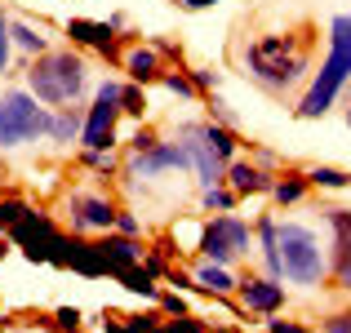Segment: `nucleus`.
<instances>
[{
  "mask_svg": "<svg viewBox=\"0 0 351 333\" xmlns=\"http://www.w3.org/2000/svg\"><path fill=\"white\" fill-rule=\"evenodd\" d=\"M98 258H103V271L107 275H120L125 267L143 262V245L129 240V236H107L103 245H98Z\"/></svg>",
  "mask_w": 351,
  "mask_h": 333,
  "instance_id": "nucleus-14",
  "label": "nucleus"
},
{
  "mask_svg": "<svg viewBox=\"0 0 351 333\" xmlns=\"http://www.w3.org/2000/svg\"><path fill=\"white\" fill-rule=\"evenodd\" d=\"M71 209V231H112L116 227V205L107 196H89V191H76V196L67 200Z\"/></svg>",
  "mask_w": 351,
  "mask_h": 333,
  "instance_id": "nucleus-9",
  "label": "nucleus"
},
{
  "mask_svg": "<svg viewBox=\"0 0 351 333\" xmlns=\"http://www.w3.org/2000/svg\"><path fill=\"white\" fill-rule=\"evenodd\" d=\"M245 62L267 89H289L307 71V58L293 53V36H258L245 49Z\"/></svg>",
  "mask_w": 351,
  "mask_h": 333,
  "instance_id": "nucleus-4",
  "label": "nucleus"
},
{
  "mask_svg": "<svg viewBox=\"0 0 351 333\" xmlns=\"http://www.w3.org/2000/svg\"><path fill=\"white\" fill-rule=\"evenodd\" d=\"M205 209H209V214H214V209H218V214H232L236 196H232V191H223V187H205Z\"/></svg>",
  "mask_w": 351,
  "mask_h": 333,
  "instance_id": "nucleus-26",
  "label": "nucleus"
},
{
  "mask_svg": "<svg viewBox=\"0 0 351 333\" xmlns=\"http://www.w3.org/2000/svg\"><path fill=\"white\" fill-rule=\"evenodd\" d=\"M165 89L169 94H182V98H196V85H191V76H182V71H169V76H160Z\"/></svg>",
  "mask_w": 351,
  "mask_h": 333,
  "instance_id": "nucleus-27",
  "label": "nucleus"
},
{
  "mask_svg": "<svg viewBox=\"0 0 351 333\" xmlns=\"http://www.w3.org/2000/svg\"><path fill=\"white\" fill-rule=\"evenodd\" d=\"M152 333H169V329H152Z\"/></svg>",
  "mask_w": 351,
  "mask_h": 333,
  "instance_id": "nucleus-41",
  "label": "nucleus"
},
{
  "mask_svg": "<svg viewBox=\"0 0 351 333\" xmlns=\"http://www.w3.org/2000/svg\"><path fill=\"white\" fill-rule=\"evenodd\" d=\"M347 125H351V111H347Z\"/></svg>",
  "mask_w": 351,
  "mask_h": 333,
  "instance_id": "nucleus-42",
  "label": "nucleus"
},
{
  "mask_svg": "<svg viewBox=\"0 0 351 333\" xmlns=\"http://www.w3.org/2000/svg\"><path fill=\"white\" fill-rule=\"evenodd\" d=\"M200 143H205L223 164L236 160V134H232L227 125H200Z\"/></svg>",
  "mask_w": 351,
  "mask_h": 333,
  "instance_id": "nucleus-18",
  "label": "nucleus"
},
{
  "mask_svg": "<svg viewBox=\"0 0 351 333\" xmlns=\"http://www.w3.org/2000/svg\"><path fill=\"white\" fill-rule=\"evenodd\" d=\"M329 227H334V262L351 254V209H329Z\"/></svg>",
  "mask_w": 351,
  "mask_h": 333,
  "instance_id": "nucleus-20",
  "label": "nucleus"
},
{
  "mask_svg": "<svg viewBox=\"0 0 351 333\" xmlns=\"http://www.w3.org/2000/svg\"><path fill=\"white\" fill-rule=\"evenodd\" d=\"M160 302H165V311H169V316H187V302H182L178 293H165Z\"/></svg>",
  "mask_w": 351,
  "mask_h": 333,
  "instance_id": "nucleus-34",
  "label": "nucleus"
},
{
  "mask_svg": "<svg viewBox=\"0 0 351 333\" xmlns=\"http://www.w3.org/2000/svg\"><path fill=\"white\" fill-rule=\"evenodd\" d=\"M27 89L40 98L45 107H67L85 89V58L76 49H45L40 58L27 67Z\"/></svg>",
  "mask_w": 351,
  "mask_h": 333,
  "instance_id": "nucleus-2",
  "label": "nucleus"
},
{
  "mask_svg": "<svg viewBox=\"0 0 351 333\" xmlns=\"http://www.w3.org/2000/svg\"><path fill=\"white\" fill-rule=\"evenodd\" d=\"M249 222L245 218H236V214H218L214 222H205L200 227V254L209 258V262H236V258H245L249 254Z\"/></svg>",
  "mask_w": 351,
  "mask_h": 333,
  "instance_id": "nucleus-6",
  "label": "nucleus"
},
{
  "mask_svg": "<svg viewBox=\"0 0 351 333\" xmlns=\"http://www.w3.org/2000/svg\"><path fill=\"white\" fill-rule=\"evenodd\" d=\"M271 196L280 200V205H298V200L307 196V178H280V182H271Z\"/></svg>",
  "mask_w": 351,
  "mask_h": 333,
  "instance_id": "nucleus-23",
  "label": "nucleus"
},
{
  "mask_svg": "<svg viewBox=\"0 0 351 333\" xmlns=\"http://www.w3.org/2000/svg\"><path fill=\"white\" fill-rule=\"evenodd\" d=\"M240 293V307L245 311H263V316H271V311L285 307V284L271 280V275H258V280H240L236 284Z\"/></svg>",
  "mask_w": 351,
  "mask_h": 333,
  "instance_id": "nucleus-11",
  "label": "nucleus"
},
{
  "mask_svg": "<svg viewBox=\"0 0 351 333\" xmlns=\"http://www.w3.org/2000/svg\"><path fill=\"white\" fill-rule=\"evenodd\" d=\"M49 129V111L32 89H9L0 94V147H23Z\"/></svg>",
  "mask_w": 351,
  "mask_h": 333,
  "instance_id": "nucleus-5",
  "label": "nucleus"
},
{
  "mask_svg": "<svg viewBox=\"0 0 351 333\" xmlns=\"http://www.w3.org/2000/svg\"><path fill=\"white\" fill-rule=\"evenodd\" d=\"M67 36H71V45L98 49V53H107V58L116 53V27H112V23H89V18H71V23H67Z\"/></svg>",
  "mask_w": 351,
  "mask_h": 333,
  "instance_id": "nucleus-13",
  "label": "nucleus"
},
{
  "mask_svg": "<svg viewBox=\"0 0 351 333\" xmlns=\"http://www.w3.org/2000/svg\"><path fill=\"white\" fill-rule=\"evenodd\" d=\"M165 329H169V333H205V325H200V320H191V316H173Z\"/></svg>",
  "mask_w": 351,
  "mask_h": 333,
  "instance_id": "nucleus-30",
  "label": "nucleus"
},
{
  "mask_svg": "<svg viewBox=\"0 0 351 333\" xmlns=\"http://www.w3.org/2000/svg\"><path fill=\"white\" fill-rule=\"evenodd\" d=\"M116 280H120V284H125V289H129V293H143V298H156V275H152V271H147V267H143V262H134V267H125V271H120V275H116Z\"/></svg>",
  "mask_w": 351,
  "mask_h": 333,
  "instance_id": "nucleus-21",
  "label": "nucleus"
},
{
  "mask_svg": "<svg viewBox=\"0 0 351 333\" xmlns=\"http://www.w3.org/2000/svg\"><path fill=\"white\" fill-rule=\"evenodd\" d=\"M116 116H120V85L116 80H103L98 94H94V107H89V116H85V125H80V147H85V151H112Z\"/></svg>",
  "mask_w": 351,
  "mask_h": 333,
  "instance_id": "nucleus-7",
  "label": "nucleus"
},
{
  "mask_svg": "<svg viewBox=\"0 0 351 333\" xmlns=\"http://www.w3.org/2000/svg\"><path fill=\"white\" fill-rule=\"evenodd\" d=\"M27 214H32V205L27 200H18V196H9V200H0V231H9V227H18Z\"/></svg>",
  "mask_w": 351,
  "mask_h": 333,
  "instance_id": "nucleus-24",
  "label": "nucleus"
},
{
  "mask_svg": "<svg viewBox=\"0 0 351 333\" xmlns=\"http://www.w3.org/2000/svg\"><path fill=\"white\" fill-rule=\"evenodd\" d=\"M276 258H280V275L293 284H320L329 271L316 231L302 222H276Z\"/></svg>",
  "mask_w": 351,
  "mask_h": 333,
  "instance_id": "nucleus-3",
  "label": "nucleus"
},
{
  "mask_svg": "<svg viewBox=\"0 0 351 333\" xmlns=\"http://www.w3.org/2000/svg\"><path fill=\"white\" fill-rule=\"evenodd\" d=\"M267 333H307L298 325V320H271V325H267Z\"/></svg>",
  "mask_w": 351,
  "mask_h": 333,
  "instance_id": "nucleus-35",
  "label": "nucleus"
},
{
  "mask_svg": "<svg viewBox=\"0 0 351 333\" xmlns=\"http://www.w3.org/2000/svg\"><path fill=\"white\" fill-rule=\"evenodd\" d=\"M191 280H196L205 293H214V298H227V293H236V284H240L223 262H209V258L196 267V275H191Z\"/></svg>",
  "mask_w": 351,
  "mask_h": 333,
  "instance_id": "nucleus-15",
  "label": "nucleus"
},
{
  "mask_svg": "<svg viewBox=\"0 0 351 333\" xmlns=\"http://www.w3.org/2000/svg\"><path fill=\"white\" fill-rule=\"evenodd\" d=\"M125 71L134 85H152L160 80V49H129L125 53Z\"/></svg>",
  "mask_w": 351,
  "mask_h": 333,
  "instance_id": "nucleus-16",
  "label": "nucleus"
},
{
  "mask_svg": "<svg viewBox=\"0 0 351 333\" xmlns=\"http://www.w3.org/2000/svg\"><path fill=\"white\" fill-rule=\"evenodd\" d=\"M5 254H9V245H5V236H0V262H5Z\"/></svg>",
  "mask_w": 351,
  "mask_h": 333,
  "instance_id": "nucleus-40",
  "label": "nucleus"
},
{
  "mask_svg": "<svg viewBox=\"0 0 351 333\" xmlns=\"http://www.w3.org/2000/svg\"><path fill=\"white\" fill-rule=\"evenodd\" d=\"M187 164H191V156L178 138V143H156V147H147V151H134L129 169H134L138 178H156V173H165V169H187Z\"/></svg>",
  "mask_w": 351,
  "mask_h": 333,
  "instance_id": "nucleus-10",
  "label": "nucleus"
},
{
  "mask_svg": "<svg viewBox=\"0 0 351 333\" xmlns=\"http://www.w3.org/2000/svg\"><path fill=\"white\" fill-rule=\"evenodd\" d=\"M5 67H9V18L0 14V76H5Z\"/></svg>",
  "mask_w": 351,
  "mask_h": 333,
  "instance_id": "nucleus-32",
  "label": "nucleus"
},
{
  "mask_svg": "<svg viewBox=\"0 0 351 333\" xmlns=\"http://www.w3.org/2000/svg\"><path fill=\"white\" fill-rule=\"evenodd\" d=\"M191 85H196V89H209V85H218V76H214V71H191Z\"/></svg>",
  "mask_w": 351,
  "mask_h": 333,
  "instance_id": "nucleus-36",
  "label": "nucleus"
},
{
  "mask_svg": "<svg viewBox=\"0 0 351 333\" xmlns=\"http://www.w3.org/2000/svg\"><path fill=\"white\" fill-rule=\"evenodd\" d=\"M223 182H227V191H232L236 200L240 196H258V191H271V178H267L258 164H249V160H227Z\"/></svg>",
  "mask_w": 351,
  "mask_h": 333,
  "instance_id": "nucleus-12",
  "label": "nucleus"
},
{
  "mask_svg": "<svg viewBox=\"0 0 351 333\" xmlns=\"http://www.w3.org/2000/svg\"><path fill=\"white\" fill-rule=\"evenodd\" d=\"M156 143H160V138H156L152 129H138V134L129 138V147H134V151H147V147H156Z\"/></svg>",
  "mask_w": 351,
  "mask_h": 333,
  "instance_id": "nucleus-33",
  "label": "nucleus"
},
{
  "mask_svg": "<svg viewBox=\"0 0 351 333\" xmlns=\"http://www.w3.org/2000/svg\"><path fill=\"white\" fill-rule=\"evenodd\" d=\"M120 111H125V116H143V111H147V94L138 85H120Z\"/></svg>",
  "mask_w": 351,
  "mask_h": 333,
  "instance_id": "nucleus-25",
  "label": "nucleus"
},
{
  "mask_svg": "<svg viewBox=\"0 0 351 333\" xmlns=\"http://www.w3.org/2000/svg\"><path fill=\"white\" fill-rule=\"evenodd\" d=\"M116 227H120V236H129V240H134L138 231H143V222H138L134 214H120V209H116Z\"/></svg>",
  "mask_w": 351,
  "mask_h": 333,
  "instance_id": "nucleus-31",
  "label": "nucleus"
},
{
  "mask_svg": "<svg viewBox=\"0 0 351 333\" xmlns=\"http://www.w3.org/2000/svg\"><path fill=\"white\" fill-rule=\"evenodd\" d=\"M85 164H89V169H98V173H112L116 169L112 151H85Z\"/></svg>",
  "mask_w": 351,
  "mask_h": 333,
  "instance_id": "nucleus-28",
  "label": "nucleus"
},
{
  "mask_svg": "<svg viewBox=\"0 0 351 333\" xmlns=\"http://www.w3.org/2000/svg\"><path fill=\"white\" fill-rule=\"evenodd\" d=\"M76 333H80V329H76Z\"/></svg>",
  "mask_w": 351,
  "mask_h": 333,
  "instance_id": "nucleus-43",
  "label": "nucleus"
},
{
  "mask_svg": "<svg viewBox=\"0 0 351 333\" xmlns=\"http://www.w3.org/2000/svg\"><path fill=\"white\" fill-rule=\"evenodd\" d=\"M325 329H329V333H351V316H334Z\"/></svg>",
  "mask_w": 351,
  "mask_h": 333,
  "instance_id": "nucleus-37",
  "label": "nucleus"
},
{
  "mask_svg": "<svg viewBox=\"0 0 351 333\" xmlns=\"http://www.w3.org/2000/svg\"><path fill=\"white\" fill-rule=\"evenodd\" d=\"M80 125H85V120H80L71 107H53L49 111V129H45V134H49L53 143H76V138H80Z\"/></svg>",
  "mask_w": 351,
  "mask_h": 333,
  "instance_id": "nucleus-17",
  "label": "nucleus"
},
{
  "mask_svg": "<svg viewBox=\"0 0 351 333\" xmlns=\"http://www.w3.org/2000/svg\"><path fill=\"white\" fill-rule=\"evenodd\" d=\"M338 280H343V289H351V254L338 262Z\"/></svg>",
  "mask_w": 351,
  "mask_h": 333,
  "instance_id": "nucleus-38",
  "label": "nucleus"
},
{
  "mask_svg": "<svg viewBox=\"0 0 351 333\" xmlns=\"http://www.w3.org/2000/svg\"><path fill=\"white\" fill-rule=\"evenodd\" d=\"M351 80V14H338L329 23V58L320 62V71L311 76V89L302 94L298 116L302 120H316L334 107V98L347 89Z\"/></svg>",
  "mask_w": 351,
  "mask_h": 333,
  "instance_id": "nucleus-1",
  "label": "nucleus"
},
{
  "mask_svg": "<svg viewBox=\"0 0 351 333\" xmlns=\"http://www.w3.org/2000/svg\"><path fill=\"white\" fill-rule=\"evenodd\" d=\"M307 187H325V191H343L351 187V173L343 169H329V164H316V169L307 173Z\"/></svg>",
  "mask_w": 351,
  "mask_h": 333,
  "instance_id": "nucleus-22",
  "label": "nucleus"
},
{
  "mask_svg": "<svg viewBox=\"0 0 351 333\" xmlns=\"http://www.w3.org/2000/svg\"><path fill=\"white\" fill-rule=\"evenodd\" d=\"M9 40L27 53H45L49 40H45V27H32V23H9Z\"/></svg>",
  "mask_w": 351,
  "mask_h": 333,
  "instance_id": "nucleus-19",
  "label": "nucleus"
},
{
  "mask_svg": "<svg viewBox=\"0 0 351 333\" xmlns=\"http://www.w3.org/2000/svg\"><path fill=\"white\" fill-rule=\"evenodd\" d=\"M9 240H14V245L32 258V262H49L53 249L62 245V231L53 227L49 214H36V209H32V214L18 222V227H9Z\"/></svg>",
  "mask_w": 351,
  "mask_h": 333,
  "instance_id": "nucleus-8",
  "label": "nucleus"
},
{
  "mask_svg": "<svg viewBox=\"0 0 351 333\" xmlns=\"http://www.w3.org/2000/svg\"><path fill=\"white\" fill-rule=\"evenodd\" d=\"M187 9H209V5H218V0H182Z\"/></svg>",
  "mask_w": 351,
  "mask_h": 333,
  "instance_id": "nucleus-39",
  "label": "nucleus"
},
{
  "mask_svg": "<svg viewBox=\"0 0 351 333\" xmlns=\"http://www.w3.org/2000/svg\"><path fill=\"white\" fill-rule=\"evenodd\" d=\"M53 320H58V329H67V333L80 329V311L76 307H58V311H53Z\"/></svg>",
  "mask_w": 351,
  "mask_h": 333,
  "instance_id": "nucleus-29",
  "label": "nucleus"
}]
</instances>
